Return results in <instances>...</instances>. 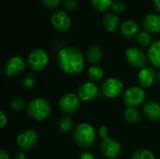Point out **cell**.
<instances>
[{
    "instance_id": "cell-14",
    "label": "cell",
    "mask_w": 160,
    "mask_h": 159,
    "mask_svg": "<svg viewBox=\"0 0 160 159\" xmlns=\"http://www.w3.org/2000/svg\"><path fill=\"white\" fill-rule=\"evenodd\" d=\"M138 80L142 87H149L158 80V72L153 67H143L139 72Z\"/></svg>"
},
{
    "instance_id": "cell-34",
    "label": "cell",
    "mask_w": 160,
    "mask_h": 159,
    "mask_svg": "<svg viewBox=\"0 0 160 159\" xmlns=\"http://www.w3.org/2000/svg\"><path fill=\"white\" fill-rule=\"evenodd\" d=\"M80 159H95V156H94L91 152L85 151V152H83V153L81 155Z\"/></svg>"
},
{
    "instance_id": "cell-10",
    "label": "cell",
    "mask_w": 160,
    "mask_h": 159,
    "mask_svg": "<svg viewBox=\"0 0 160 159\" xmlns=\"http://www.w3.org/2000/svg\"><path fill=\"white\" fill-rule=\"evenodd\" d=\"M100 150L102 155L108 159H116L121 154V145L120 143L108 137L102 139V142L100 144Z\"/></svg>"
},
{
    "instance_id": "cell-19",
    "label": "cell",
    "mask_w": 160,
    "mask_h": 159,
    "mask_svg": "<svg viewBox=\"0 0 160 159\" xmlns=\"http://www.w3.org/2000/svg\"><path fill=\"white\" fill-rule=\"evenodd\" d=\"M119 22H120V21H119L118 16L113 12L106 13L103 17V20H102L103 27L108 32H114L117 29Z\"/></svg>"
},
{
    "instance_id": "cell-11",
    "label": "cell",
    "mask_w": 160,
    "mask_h": 159,
    "mask_svg": "<svg viewBox=\"0 0 160 159\" xmlns=\"http://www.w3.org/2000/svg\"><path fill=\"white\" fill-rule=\"evenodd\" d=\"M25 68V61L21 56L10 57L4 66V71L7 77L11 78L21 74Z\"/></svg>"
},
{
    "instance_id": "cell-36",
    "label": "cell",
    "mask_w": 160,
    "mask_h": 159,
    "mask_svg": "<svg viewBox=\"0 0 160 159\" xmlns=\"http://www.w3.org/2000/svg\"><path fill=\"white\" fill-rule=\"evenodd\" d=\"M0 159H9V156L6 150L0 151Z\"/></svg>"
},
{
    "instance_id": "cell-1",
    "label": "cell",
    "mask_w": 160,
    "mask_h": 159,
    "mask_svg": "<svg viewBox=\"0 0 160 159\" xmlns=\"http://www.w3.org/2000/svg\"><path fill=\"white\" fill-rule=\"evenodd\" d=\"M56 60L59 67L69 75L81 73L84 67L83 54L76 47L62 48L58 52Z\"/></svg>"
},
{
    "instance_id": "cell-28",
    "label": "cell",
    "mask_w": 160,
    "mask_h": 159,
    "mask_svg": "<svg viewBox=\"0 0 160 159\" xmlns=\"http://www.w3.org/2000/svg\"><path fill=\"white\" fill-rule=\"evenodd\" d=\"M35 82H36L35 76L33 74H27L23 77L22 81V85L26 89H30L35 85Z\"/></svg>"
},
{
    "instance_id": "cell-9",
    "label": "cell",
    "mask_w": 160,
    "mask_h": 159,
    "mask_svg": "<svg viewBox=\"0 0 160 159\" xmlns=\"http://www.w3.org/2000/svg\"><path fill=\"white\" fill-rule=\"evenodd\" d=\"M38 141V133L32 129H25L19 133L16 138L17 145L22 150H30L36 146Z\"/></svg>"
},
{
    "instance_id": "cell-35",
    "label": "cell",
    "mask_w": 160,
    "mask_h": 159,
    "mask_svg": "<svg viewBox=\"0 0 160 159\" xmlns=\"http://www.w3.org/2000/svg\"><path fill=\"white\" fill-rule=\"evenodd\" d=\"M13 159H27V157H26V155L22 151H21V152H18L14 155Z\"/></svg>"
},
{
    "instance_id": "cell-26",
    "label": "cell",
    "mask_w": 160,
    "mask_h": 159,
    "mask_svg": "<svg viewBox=\"0 0 160 159\" xmlns=\"http://www.w3.org/2000/svg\"><path fill=\"white\" fill-rule=\"evenodd\" d=\"M131 159H156L154 154L146 149H140L133 153Z\"/></svg>"
},
{
    "instance_id": "cell-37",
    "label": "cell",
    "mask_w": 160,
    "mask_h": 159,
    "mask_svg": "<svg viewBox=\"0 0 160 159\" xmlns=\"http://www.w3.org/2000/svg\"><path fill=\"white\" fill-rule=\"evenodd\" d=\"M154 7L157 11L160 12V0H154Z\"/></svg>"
},
{
    "instance_id": "cell-7",
    "label": "cell",
    "mask_w": 160,
    "mask_h": 159,
    "mask_svg": "<svg viewBox=\"0 0 160 159\" xmlns=\"http://www.w3.org/2000/svg\"><path fill=\"white\" fill-rule=\"evenodd\" d=\"M145 98V92L142 87L132 86L124 93V103L127 108H136Z\"/></svg>"
},
{
    "instance_id": "cell-27",
    "label": "cell",
    "mask_w": 160,
    "mask_h": 159,
    "mask_svg": "<svg viewBox=\"0 0 160 159\" xmlns=\"http://www.w3.org/2000/svg\"><path fill=\"white\" fill-rule=\"evenodd\" d=\"M10 107L14 111H22L25 108V101L20 97H14L10 102Z\"/></svg>"
},
{
    "instance_id": "cell-38",
    "label": "cell",
    "mask_w": 160,
    "mask_h": 159,
    "mask_svg": "<svg viewBox=\"0 0 160 159\" xmlns=\"http://www.w3.org/2000/svg\"><path fill=\"white\" fill-rule=\"evenodd\" d=\"M158 82H159L160 83V70L158 71Z\"/></svg>"
},
{
    "instance_id": "cell-24",
    "label": "cell",
    "mask_w": 160,
    "mask_h": 159,
    "mask_svg": "<svg viewBox=\"0 0 160 159\" xmlns=\"http://www.w3.org/2000/svg\"><path fill=\"white\" fill-rule=\"evenodd\" d=\"M93 7L98 11H105L109 7H112V0H91Z\"/></svg>"
},
{
    "instance_id": "cell-23",
    "label": "cell",
    "mask_w": 160,
    "mask_h": 159,
    "mask_svg": "<svg viewBox=\"0 0 160 159\" xmlns=\"http://www.w3.org/2000/svg\"><path fill=\"white\" fill-rule=\"evenodd\" d=\"M58 128L60 129V131H62L64 133H68V132L74 130L73 122H72L71 118L68 116H64V117L60 118L58 121Z\"/></svg>"
},
{
    "instance_id": "cell-20",
    "label": "cell",
    "mask_w": 160,
    "mask_h": 159,
    "mask_svg": "<svg viewBox=\"0 0 160 159\" xmlns=\"http://www.w3.org/2000/svg\"><path fill=\"white\" fill-rule=\"evenodd\" d=\"M102 56H103V52H102L101 48L98 45H94V46L90 47L86 53L87 61L93 65L99 63L102 59Z\"/></svg>"
},
{
    "instance_id": "cell-16",
    "label": "cell",
    "mask_w": 160,
    "mask_h": 159,
    "mask_svg": "<svg viewBox=\"0 0 160 159\" xmlns=\"http://www.w3.org/2000/svg\"><path fill=\"white\" fill-rule=\"evenodd\" d=\"M143 28L146 32L156 34L160 32V15L148 14L142 21Z\"/></svg>"
},
{
    "instance_id": "cell-13",
    "label": "cell",
    "mask_w": 160,
    "mask_h": 159,
    "mask_svg": "<svg viewBox=\"0 0 160 159\" xmlns=\"http://www.w3.org/2000/svg\"><path fill=\"white\" fill-rule=\"evenodd\" d=\"M51 22L52 26L60 32L67 31L71 24V21L69 16L63 10L55 11L51 18Z\"/></svg>"
},
{
    "instance_id": "cell-5",
    "label": "cell",
    "mask_w": 160,
    "mask_h": 159,
    "mask_svg": "<svg viewBox=\"0 0 160 159\" xmlns=\"http://www.w3.org/2000/svg\"><path fill=\"white\" fill-rule=\"evenodd\" d=\"M124 89L123 82L118 78H108L101 84V92L107 98L117 97Z\"/></svg>"
},
{
    "instance_id": "cell-29",
    "label": "cell",
    "mask_w": 160,
    "mask_h": 159,
    "mask_svg": "<svg viewBox=\"0 0 160 159\" xmlns=\"http://www.w3.org/2000/svg\"><path fill=\"white\" fill-rule=\"evenodd\" d=\"M112 8L113 9L114 12H117V13H122L124 12L126 9H127V5L124 1L122 0H116V1H113L112 4Z\"/></svg>"
},
{
    "instance_id": "cell-31",
    "label": "cell",
    "mask_w": 160,
    "mask_h": 159,
    "mask_svg": "<svg viewBox=\"0 0 160 159\" xmlns=\"http://www.w3.org/2000/svg\"><path fill=\"white\" fill-rule=\"evenodd\" d=\"M40 1L45 7H47L49 8L57 7L60 5V2H61V0H40Z\"/></svg>"
},
{
    "instance_id": "cell-33",
    "label": "cell",
    "mask_w": 160,
    "mask_h": 159,
    "mask_svg": "<svg viewBox=\"0 0 160 159\" xmlns=\"http://www.w3.org/2000/svg\"><path fill=\"white\" fill-rule=\"evenodd\" d=\"M98 135L100 136L101 139H104L105 137H108L109 136V130H108L107 127H105V126L100 127L99 129H98Z\"/></svg>"
},
{
    "instance_id": "cell-8",
    "label": "cell",
    "mask_w": 160,
    "mask_h": 159,
    "mask_svg": "<svg viewBox=\"0 0 160 159\" xmlns=\"http://www.w3.org/2000/svg\"><path fill=\"white\" fill-rule=\"evenodd\" d=\"M126 58L129 65L136 68H143L147 64V55L139 48H128L126 51Z\"/></svg>"
},
{
    "instance_id": "cell-30",
    "label": "cell",
    "mask_w": 160,
    "mask_h": 159,
    "mask_svg": "<svg viewBox=\"0 0 160 159\" xmlns=\"http://www.w3.org/2000/svg\"><path fill=\"white\" fill-rule=\"evenodd\" d=\"M64 7L67 10H74L78 7V2L77 0H65L64 2Z\"/></svg>"
},
{
    "instance_id": "cell-12",
    "label": "cell",
    "mask_w": 160,
    "mask_h": 159,
    "mask_svg": "<svg viewBox=\"0 0 160 159\" xmlns=\"http://www.w3.org/2000/svg\"><path fill=\"white\" fill-rule=\"evenodd\" d=\"M99 94V89L98 85L94 82H86L80 85L78 88L77 96L81 101H90L95 99Z\"/></svg>"
},
{
    "instance_id": "cell-15",
    "label": "cell",
    "mask_w": 160,
    "mask_h": 159,
    "mask_svg": "<svg viewBox=\"0 0 160 159\" xmlns=\"http://www.w3.org/2000/svg\"><path fill=\"white\" fill-rule=\"evenodd\" d=\"M143 114L152 122L160 121V104L157 101L147 102L143 106Z\"/></svg>"
},
{
    "instance_id": "cell-18",
    "label": "cell",
    "mask_w": 160,
    "mask_h": 159,
    "mask_svg": "<svg viewBox=\"0 0 160 159\" xmlns=\"http://www.w3.org/2000/svg\"><path fill=\"white\" fill-rule=\"evenodd\" d=\"M147 57L155 67L160 68V39L156 40L150 45Z\"/></svg>"
},
{
    "instance_id": "cell-32",
    "label": "cell",
    "mask_w": 160,
    "mask_h": 159,
    "mask_svg": "<svg viewBox=\"0 0 160 159\" xmlns=\"http://www.w3.org/2000/svg\"><path fill=\"white\" fill-rule=\"evenodd\" d=\"M8 125V117L4 112H0V127L4 128Z\"/></svg>"
},
{
    "instance_id": "cell-6",
    "label": "cell",
    "mask_w": 160,
    "mask_h": 159,
    "mask_svg": "<svg viewBox=\"0 0 160 159\" xmlns=\"http://www.w3.org/2000/svg\"><path fill=\"white\" fill-rule=\"evenodd\" d=\"M80 98L79 97L71 92L64 94L59 100L60 110L67 115H71L77 112L80 107Z\"/></svg>"
},
{
    "instance_id": "cell-17",
    "label": "cell",
    "mask_w": 160,
    "mask_h": 159,
    "mask_svg": "<svg viewBox=\"0 0 160 159\" xmlns=\"http://www.w3.org/2000/svg\"><path fill=\"white\" fill-rule=\"evenodd\" d=\"M120 33L126 38H133L135 37H137L139 35V26L132 20L125 21L120 26Z\"/></svg>"
},
{
    "instance_id": "cell-3",
    "label": "cell",
    "mask_w": 160,
    "mask_h": 159,
    "mask_svg": "<svg viewBox=\"0 0 160 159\" xmlns=\"http://www.w3.org/2000/svg\"><path fill=\"white\" fill-rule=\"evenodd\" d=\"M51 104L45 97H36L26 106L27 114L34 120L41 122L51 113Z\"/></svg>"
},
{
    "instance_id": "cell-2",
    "label": "cell",
    "mask_w": 160,
    "mask_h": 159,
    "mask_svg": "<svg viewBox=\"0 0 160 159\" xmlns=\"http://www.w3.org/2000/svg\"><path fill=\"white\" fill-rule=\"evenodd\" d=\"M75 143L81 148H89L94 145L97 140L96 129L87 123L79 124L72 133Z\"/></svg>"
},
{
    "instance_id": "cell-21",
    "label": "cell",
    "mask_w": 160,
    "mask_h": 159,
    "mask_svg": "<svg viewBox=\"0 0 160 159\" xmlns=\"http://www.w3.org/2000/svg\"><path fill=\"white\" fill-rule=\"evenodd\" d=\"M124 115L126 120L131 124H137L141 121V113L136 108H127Z\"/></svg>"
},
{
    "instance_id": "cell-4",
    "label": "cell",
    "mask_w": 160,
    "mask_h": 159,
    "mask_svg": "<svg viewBox=\"0 0 160 159\" xmlns=\"http://www.w3.org/2000/svg\"><path fill=\"white\" fill-rule=\"evenodd\" d=\"M27 63L32 70L41 71L47 67L49 63V55L44 49L35 48L29 52Z\"/></svg>"
},
{
    "instance_id": "cell-25",
    "label": "cell",
    "mask_w": 160,
    "mask_h": 159,
    "mask_svg": "<svg viewBox=\"0 0 160 159\" xmlns=\"http://www.w3.org/2000/svg\"><path fill=\"white\" fill-rule=\"evenodd\" d=\"M136 39H137L138 44L141 46H143V47H146V46H149L150 44H152V37L150 36V33H148L146 31L140 32L139 35L137 36Z\"/></svg>"
},
{
    "instance_id": "cell-22",
    "label": "cell",
    "mask_w": 160,
    "mask_h": 159,
    "mask_svg": "<svg viewBox=\"0 0 160 159\" xmlns=\"http://www.w3.org/2000/svg\"><path fill=\"white\" fill-rule=\"evenodd\" d=\"M88 77L93 82H99L104 77V72L99 67L93 66L88 69Z\"/></svg>"
}]
</instances>
